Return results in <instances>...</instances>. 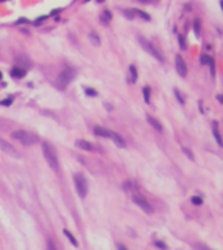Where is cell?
Returning <instances> with one entry per match:
<instances>
[{
  "instance_id": "cell-10",
  "label": "cell",
  "mask_w": 223,
  "mask_h": 250,
  "mask_svg": "<svg viewBox=\"0 0 223 250\" xmlns=\"http://www.w3.org/2000/svg\"><path fill=\"white\" fill-rule=\"evenodd\" d=\"M74 145H76L78 148L85 150V151H93V150H94V147H93L92 143L87 142V141H85V139H76Z\"/></svg>"
},
{
  "instance_id": "cell-18",
  "label": "cell",
  "mask_w": 223,
  "mask_h": 250,
  "mask_svg": "<svg viewBox=\"0 0 223 250\" xmlns=\"http://www.w3.org/2000/svg\"><path fill=\"white\" fill-rule=\"evenodd\" d=\"M63 232H64V234H65V236H67V237H68V238H69V241H71V244H72V245H73V246H76V247H77V246H78V242H77V240H76V237H74V236H73V234H72V233H71V232H69V231H68V229H64V231H63Z\"/></svg>"
},
{
  "instance_id": "cell-23",
  "label": "cell",
  "mask_w": 223,
  "mask_h": 250,
  "mask_svg": "<svg viewBox=\"0 0 223 250\" xmlns=\"http://www.w3.org/2000/svg\"><path fill=\"white\" fill-rule=\"evenodd\" d=\"M173 93H175V96H176V99L179 100V103H180V104H184V103H185V100H184L183 95L180 94V91H179L178 89H175V90H173Z\"/></svg>"
},
{
  "instance_id": "cell-30",
  "label": "cell",
  "mask_w": 223,
  "mask_h": 250,
  "mask_svg": "<svg viewBox=\"0 0 223 250\" xmlns=\"http://www.w3.org/2000/svg\"><path fill=\"white\" fill-rule=\"evenodd\" d=\"M85 93H86V95H89V96H97L98 95L97 91H95L94 89H90V87L85 89Z\"/></svg>"
},
{
  "instance_id": "cell-21",
  "label": "cell",
  "mask_w": 223,
  "mask_h": 250,
  "mask_svg": "<svg viewBox=\"0 0 223 250\" xmlns=\"http://www.w3.org/2000/svg\"><path fill=\"white\" fill-rule=\"evenodd\" d=\"M142 93H144V99H145V103H150V87L145 86L142 89Z\"/></svg>"
},
{
  "instance_id": "cell-29",
  "label": "cell",
  "mask_w": 223,
  "mask_h": 250,
  "mask_svg": "<svg viewBox=\"0 0 223 250\" xmlns=\"http://www.w3.org/2000/svg\"><path fill=\"white\" fill-rule=\"evenodd\" d=\"M179 46H180L181 49H185L187 48V43H185V39H184L183 35H179Z\"/></svg>"
},
{
  "instance_id": "cell-5",
  "label": "cell",
  "mask_w": 223,
  "mask_h": 250,
  "mask_svg": "<svg viewBox=\"0 0 223 250\" xmlns=\"http://www.w3.org/2000/svg\"><path fill=\"white\" fill-rule=\"evenodd\" d=\"M138 42H140V44L142 46V48H144L146 52H149L151 56H154L155 59L159 60V61H164V57L162 56V54H160V52L158 51V49L155 48V47L153 46L147 39H145L144 36H138Z\"/></svg>"
},
{
  "instance_id": "cell-36",
  "label": "cell",
  "mask_w": 223,
  "mask_h": 250,
  "mask_svg": "<svg viewBox=\"0 0 223 250\" xmlns=\"http://www.w3.org/2000/svg\"><path fill=\"white\" fill-rule=\"evenodd\" d=\"M24 22H25V23H26V22H28V20H26V18H20V20H19V21H17V22H16V23H24Z\"/></svg>"
},
{
  "instance_id": "cell-1",
  "label": "cell",
  "mask_w": 223,
  "mask_h": 250,
  "mask_svg": "<svg viewBox=\"0 0 223 250\" xmlns=\"http://www.w3.org/2000/svg\"><path fill=\"white\" fill-rule=\"evenodd\" d=\"M11 135H12V138H13V139L20 141V142H21L22 145H25V146L34 145V143H37L38 141H39V138H38L35 134L26 132V130H21V129H20V130H14Z\"/></svg>"
},
{
  "instance_id": "cell-37",
  "label": "cell",
  "mask_w": 223,
  "mask_h": 250,
  "mask_svg": "<svg viewBox=\"0 0 223 250\" xmlns=\"http://www.w3.org/2000/svg\"><path fill=\"white\" fill-rule=\"evenodd\" d=\"M105 107H106V109H112V106H108V103H105Z\"/></svg>"
},
{
  "instance_id": "cell-32",
  "label": "cell",
  "mask_w": 223,
  "mask_h": 250,
  "mask_svg": "<svg viewBox=\"0 0 223 250\" xmlns=\"http://www.w3.org/2000/svg\"><path fill=\"white\" fill-rule=\"evenodd\" d=\"M193 247H194L196 250H211V249L206 247L205 245H202V244H193Z\"/></svg>"
},
{
  "instance_id": "cell-7",
  "label": "cell",
  "mask_w": 223,
  "mask_h": 250,
  "mask_svg": "<svg viewBox=\"0 0 223 250\" xmlns=\"http://www.w3.org/2000/svg\"><path fill=\"white\" fill-rule=\"evenodd\" d=\"M0 148L6 154H8L9 156H12V158H20V152L17 151V148L14 146H12L9 142H7V141L0 139Z\"/></svg>"
},
{
  "instance_id": "cell-35",
  "label": "cell",
  "mask_w": 223,
  "mask_h": 250,
  "mask_svg": "<svg viewBox=\"0 0 223 250\" xmlns=\"http://www.w3.org/2000/svg\"><path fill=\"white\" fill-rule=\"evenodd\" d=\"M116 247H118V250H128L127 249V246H124L123 244H118V246Z\"/></svg>"
},
{
  "instance_id": "cell-25",
  "label": "cell",
  "mask_w": 223,
  "mask_h": 250,
  "mask_svg": "<svg viewBox=\"0 0 223 250\" xmlns=\"http://www.w3.org/2000/svg\"><path fill=\"white\" fill-rule=\"evenodd\" d=\"M124 16H125L128 20H133L134 18V10L133 9H125L124 10Z\"/></svg>"
},
{
  "instance_id": "cell-6",
  "label": "cell",
  "mask_w": 223,
  "mask_h": 250,
  "mask_svg": "<svg viewBox=\"0 0 223 250\" xmlns=\"http://www.w3.org/2000/svg\"><path fill=\"white\" fill-rule=\"evenodd\" d=\"M132 201H133V203H136L140 208H142L146 214H151L153 212V207L150 206V203L147 202L145 197L138 195V194H134L133 197H132Z\"/></svg>"
},
{
  "instance_id": "cell-13",
  "label": "cell",
  "mask_w": 223,
  "mask_h": 250,
  "mask_svg": "<svg viewBox=\"0 0 223 250\" xmlns=\"http://www.w3.org/2000/svg\"><path fill=\"white\" fill-rule=\"evenodd\" d=\"M94 134L99 135V137H103V138H110V130L105 129V128H102V126H95Z\"/></svg>"
},
{
  "instance_id": "cell-24",
  "label": "cell",
  "mask_w": 223,
  "mask_h": 250,
  "mask_svg": "<svg viewBox=\"0 0 223 250\" xmlns=\"http://www.w3.org/2000/svg\"><path fill=\"white\" fill-rule=\"evenodd\" d=\"M154 245L158 247V249H160V250H167V245H166L163 241L157 240V241H154Z\"/></svg>"
},
{
  "instance_id": "cell-34",
  "label": "cell",
  "mask_w": 223,
  "mask_h": 250,
  "mask_svg": "<svg viewBox=\"0 0 223 250\" xmlns=\"http://www.w3.org/2000/svg\"><path fill=\"white\" fill-rule=\"evenodd\" d=\"M43 20H46V16H42V17H39L34 23H35V25H41V23L43 22Z\"/></svg>"
},
{
  "instance_id": "cell-27",
  "label": "cell",
  "mask_w": 223,
  "mask_h": 250,
  "mask_svg": "<svg viewBox=\"0 0 223 250\" xmlns=\"http://www.w3.org/2000/svg\"><path fill=\"white\" fill-rule=\"evenodd\" d=\"M181 151H183V152L185 154V155L188 156V158L191 159V160H193V159H194V158H193V152H192V151L189 150L188 147H181Z\"/></svg>"
},
{
  "instance_id": "cell-4",
  "label": "cell",
  "mask_w": 223,
  "mask_h": 250,
  "mask_svg": "<svg viewBox=\"0 0 223 250\" xmlns=\"http://www.w3.org/2000/svg\"><path fill=\"white\" fill-rule=\"evenodd\" d=\"M73 180H74V186H76L77 194L80 195V198H85L86 197V194H87L86 179L84 177V174L82 173H77V174H74Z\"/></svg>"
},
{
  "instance_id": "cell-15",
  "label": "cell",
  "mask_w": 223,
  "mask_h": 250,
  "mask_svg": "<svg viewBox=\"0 0 223 250\" xmlns=\"http://www.w3.org/2000/svg\"><path fill=\"white\" fill-rule=\"evenodd\" d=\"M25 74H26V70L22 69V68H13L11 70V76L13 78H22L25 77Z\"/></svg>"
},
{
  "instance_id": "cell-31",
  "label": "cell",
  "mask_w": 223,
  "mask_h": 250,
  "mask_svg": "<svg viewBox=\"0 0 223 250\" xmlns=\"http://www.w3.org/2000/svg\"><path fill=\"white\" fill-rule=\"evenodd\" d=\"M46 250H58V249H56V245L54 244L52 240H48V241H47V249H46Z\"/></svg>"
},
{
  "instance_id": "cell-26",
  "label": "cell",
  "mask_w": 223,
  "mask_h": 250,
  "mask_svg": "<svg viewBox=\"0 0 223 250\" xmlns=\"http://www.w3.org/2000/svg\"><path fill=\"white\" fill-rule=\"evenodd\" d=\"M191 201H192V203H193V205H196V206L202 205V198L198 197V195H194V197H192Z\"/></svg>"
},
{
  "instance_id": "cell-9",
  "label": "cell",
  "mask_w": 223,
  "mask_h": 250,
  "mask_svg": "<svg viewBox=\"0 0 223 250\" xmlns=\"http://www.w3.org/2000/svg\"><path fill=\"white\" fill-rule=\"evenodd\" d=\"M110 138L112 139V142L115 143L118 147L120 148H124L125 147V141L123 139V137H121L120 134H118V133L112 132V130H110Z\"/></svg>"
},
{
  "instance_id": "cell-20",
  "label": "cell",
  "mask_w": 223,
  "mask_h": 250,
  "mask_svg": "<svg viewBox=\"0 0 223 250\" xmlns=\"http://www.w3.org/2000/svg\"><path fill=\"white\" fill-rule=\"evenodd\" d=\"M134 10V14H138L141 18H144L145 21H150V16L147 13H145L144 10H140V9H133Z\"/></svg>"
},
{
  "instance_id": "cell-17",
  "label": "cell",
  "mask_w": 223,
  "mask_h": 250,
  "mask_svg": "<svg viewBox=\"0 0 223 250\" xmlns=\"http://www.w3.org/2000/svg\"><path fill=\"white\" fill-rule=\"evenodd\" d=\"M89 39H90V42H92L94 46H99V44H100V38H99V35H98L95 31H90Z\"/></svg>"
},
{
  "instance_id": "cell-22",
  "label": "cell",
  "mask_w": 223,
  "mask_h": 250,
  "mask_svg": "<svg viewBox=\"0 0 223 250\" xmlns=\"http://www.w3.org/2000/svg\"><path fill=\"white\" fill-rule=\"evenodd\" d=\"M210 60H211V57L207 56V55H201V57H200V61H201L202 65H207L210 62Z\"/></svg>"
},
{
  "instance_id": "cell-14",
  "label": "cell",
  "mask_w": 223,
  "mask_h": 250,
  "mask_svg": "<svg viewBox=\"0 0 223 250\" xmlns=\"http://www.w3.org/2000/svg\"><path fill=\"white\" fill-rule=\"evenodd\" d=\"M137 76H138V73H137V68L134 67V65H131L129 67V83H134L137 81Z\"/></svg>"
},
{
  "instance_id": "cell-38",
  "label": "cell",
  "mask_w": 223,
  "mask_h": 250,
  "mask_svg": "<svg viewBox=\"0 0 223 250\" xmlns=\"http://www.w3.org/2000/svg\"><path fill=\"white\" fill-rule=\"evenodd\" d=\"M0 78H1V74H0Z\"/></svg>"
},
{
  "instance_id": "cell-2",
  "label": "cell",
  "mask_w": 223,
  "mask_h": 250,
  "mask_svg": "<svg viewBox=\"0 0 223 250\" xmlns=\"http://www.w3.org/2000/svg\"><path fill=\"white\" fill-rule=\"evenodd\" d=\"M42 151L43 155H45V159L47 160L48 166L54 169V171H58L59 169V160H58V155H56L54 147L50 145V143H43L42 145Z\"/></svg>"
},
{
  "instance_id": "cell-19",
  "label": "cell",
  "mask_w": 223,
  "mask_h": 250,
  "mask_svg": "<svg viewBox=\"0 0 223 250\" xmlns=\"http://www.w3.org/2000/svg\"><path fill=\"white\" fill-rule=\"evenodd\" d=\"M193 27H194V34H196V36H200V31H201V22H200L198 18H196V20H194Z\"/></svg>"
},
{
  "instance_id": "cell-28",
  "label": "cell",
  "mask_w": 223,
  "mask_h": 250,
  "mask_svg": "<svg viewBox=\"0 0 223 250\" xmlns=\"http://www.w3.org/2000/svg\"><path fill=\"white\" fill-rule=\"evenodd\" d=\"M134 184L132 181H125L123 184V188H124V190H133L134 189Z\"/></svg>"
},
{
  "instance_id": "cell-12",
  "label": "cell",
  "mask_w": 223,
  "mask_h": 250,
  "mask_svg": "<svg viewBox=\"0 0 223 250\" xmlns=\"http://www.w3.org/2000/svg\"><path fill=\"white\" fill-rule=\"evenodd\" d=\"M111 18H112V14H111V12H110L108 9H105V10L102 12V14H100L99 20H100V22H102V25L107 26L108 23H110Z\"/></svg>"
},
{
  "instance_id": "cell-11",
  "label": "cell",
  "mask_w": 223,
  "mask_h": 250,
  "mask_svg": "<svg viewBox=\"0 0 223 250\" xmlns=\"http://www.w3.org/2000/svg\"><path fill=\"white\" fill-rule=\"evenodd\" d=\"M146 120H147V122H149V124L151 125V126L154 128L155 130H158V132H162V130H163L162 124H160V122L158 121V120L155 119V117L150 116V115H146Z\"/></svg>"
},
{
  "instance_id": "cell-33",
  "label": "cell",
  "mask_w": 223,
  "mask_h": 250,
  "mask_svg": "<svg viewBox=\"0 0 223 250\" xmlns=\"http://www.w3.org/2000/svg\"><path fill=\"white\" fill-rule=\"evenodd\" d=\"M12 102H13V99L8 98V99H4V100H1V102H0V104H1V106H7V107H8V106H11V104H12Z\"/></svg>"
},
{
  "instance_id": "cell-3",
  "label": "cell",
  "mask_w": 223,
  "mask_h": 250,
  "mask_svg": "<svg viewBox=\"0 0 223 250\" xmlns=\"http://www.w3.org/2000/svg\"><path fill=\"white\" fill-rule=\"evenodd\" d=\"M74 76H76V72H74V69H71V68H67V69L61 70L60 74L58 76V78H56V87L59 89V90H64V89L67 87V86L69 85V83L72 82V80L74 78Z\"/></svg>"
},
{
  "instance_id": "cell-16",
  "label": "cell",
  "mask_w": 223,
  "mask_h": 250,
  "mask_svg": "<svg viewBox=\"0 0 223 250\" xmlns=\"http://www.w3.org/2000/svg\"><path fill=\"white\" fill-rule=\"evenodd\" d=\"M213 134H214V138H215V141H217V143L218 145L222 147V138H220V133H219V130H218V125H217V122H214L213 124Z\"/></svg>"
},
{
  "instance_id": "cell-8",
  "label": "cell",
  "mask_w": 223,
  "mask_h": 250,
  "mask_svg": "<svg viewBox=\"0 0 223 250\" xmlns=\"http://www.w3.org/2000/svg\"><path fill=\"white\" fill-rule=\"evenodd\" d=\"M175 64H176V70H178V73L181 76V77H185L188 69H187L185 61H184V59L180 56V55H178V56L175 57Z\"/></svg>"
}]
</instances>
